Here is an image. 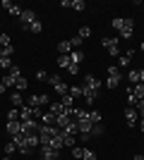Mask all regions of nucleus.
<instances>
[{
    "label": "nucleus",
    "mask_w": 144,
    "mask_h": 160,
    "mask_svg": "<svg viewBox=\"0 0 144 160\" xmlns=\"http://www.w3.org/2000/svg\"><path fill=\"white\" fill-rule=\"evenodd\" d=\"M123 69H120V67L118 65H110L108 67V79H106V86L108 88H118L120 86V81H123Z\"/></svg>",
    "instance_id": "nucleus-1"
},
{
    "label": "nucleus",
    "mask_w": 144,
    "mask_h": 160,
    "mask_svg": "<svg viewBox=\"0 0 144 160\" xmlns=\"http://www.w3.org/2000/svg\"><path fill=\"white\" fill-rule=\"evenodd\" d=\"M39 19V17H36V12L34 10H22V14H19V29H24V31H27L29 27H31V24H34V22Z\"/></svg>",
    "instance_id": "nucleus-2"
},
{
    "label": "nucleus",
    "mask_w": 144,
    "mask_h": 160,
    "mask_svg": "<svg viewBox=\"0 0 144 160\" xmlns=\"http://www.w3.org/2000/svg\"><path fill=\"white\" fill-rule=\"evenodd\" d=\"M48 84H53L55 93H60V96H65V93L70 91V86L60 79V74H51V77H48Z\"/></svg>",
    "instance_id": "nucleus-3"
},
{
    "label": "nucleus",
    "mask_w": 144,
    "mask_h": 160,
    "mask_svg": "<svg viewBox=\"0 0 144 160\" xmlns=\"http://www.w3.org/2000/svg\"><path fill=\"white\" fill-rule=\"evenodd\" d=\"M46 103H51V96H46V93H31L27 98V103L24 105H31V108H41V105H46Z\"/></svg>",
    "instance_id": "nucleus-4"
},
{
    "label": "nucleus",
    "mask_w": 144,
    "mask_h": 160,
    "mask_svg": "<svg viewBox=\"0 0 144 160\" xmlns=\"http://www.w3.org/2000/svg\"><path fill=\"white\" fill-rule=\"evenodd\" d=\"M101 43H103V48H106L110 55H120V38H118V36L115 38H108V36H106Z\"/></svg>",
    "instance_id": "nucleus-5"
},
{
    "label": "nucleus",
    "mask_w": 144,
    "mask_h": 160,
    "mask_svg": "<svg viewBox=\"0 0 144 160\" xmlns=\"http://www.w3.org/2000/svg\"><path fill=\"white\" fill-rule=\"evenodd\" d=\"M135 33V22L130 17H123V29H120V38H132Z\"/></svg>",
    "instance_id": "nucleus-6"
},
{
    "label": "nucleus",
    "mask_w": 144,
    "mask_h": 160,
    "mask_svg": "<svg viewBox=\"0 0 144 160\" xmlns=\"http://www.w3.org/2000/svg\"><path fill=\"white\" fill-rule=\"evenodd\" d=\"M39 153H41V160H58L60 158V151H55L51 146H39Z\"/></svg>",
    "instance_id": "nucleus-7"
},
{
    "label": "nucleus",
    "mask_w": 144,
    "mask_h": 160,
    "mask_svg": "<svg viewBox=\"0 0 144 160\" xmlns=\"http://www.w3.org/2000/svg\"><path fill=\"white\" fill-rule=\"evenodd\" d=\"M125 120H127V124L130 127H135V124H139V112H137V108H125Z\"/></svg>",
    "instance_id": "nucleus-8"
},
{
    "label": "nucleus",
    "mask_w": 144,
    "mask_h": 160,
    "mask_svg": "<svg viewBox=\"0 0 144 160\" xmlns=\"http://www.w3.org/2000/svg\"><path fill=\"white\" fill-rule=\"evenodd\" d=\"M19 120H36V110L31 105H22L19 108Z\"/></svg>",
    "instance_id": "nucleus-9"
},
{
    "label": "nucleus",
    "mask_w": 144,
    "mask_h": 160,
    "mask_svg": "<svg viewBox=\"0 0 144 160\" xmlns=\"http://www.w3.org/2000/svg\"><path fill=\"white\" fill-rule=\"evenodd\" d=\"M3 7H5L12 17H17V19H19V14H22V7H19V5H14V2H10V0H3Z\"/></svg>",
    "instance_id": "nucleus-10"
},
{
    "label": "nucleus",
    "mask_w": 144,
    "mask_h": 160,
    "mask_svg": "<svg viewBox=\"0 0 144 160\" xmlns=\"http://www.w3.org/2000/svg\"><path fill=\"white\" fill-rule=\"evenodd\" d=\"M84 88V103H94L96 98H99V91H96V88H89V86H82Z\"/></svg>",
    "instance_id": "nucleus-11"
},
{
    "label": "nucleus",
    "mask_w": 144,
    "mask_h": 160,
    "mask_svg": "<svg viewBox=\"0 0 144 160\" xmlns=\"http://www.w3.org/2000/svg\"><path fill=\"white\" fill-rule=\"evenodd\" d=\"M84 86H89V88H96V91H99V88H101L103 84H101L99 79H96L94 74H87V77H84Z\"/></svg>",
    "instance_id": "nucleus-12"
},
{
    "label": "nucleus",
    "mask_w": 144,
    "mask_h": 160,
    "mask_svg": "<svg viewBox=\"0 0 144 160\" xmlns=\"http://www.w3.org/2000/svg\"><path fill=\"white\" fill-rule=\"evenodd\" d=\"M132 55H135V50H127V53H123L120 58H118V67H130Z\"/></svg>",
    "instance_id": "nucleus-13"
},
{
    "label": "nucleus",
    "mask_w": 144,
    "mask_h": 160,
    "mask_svg": "<svg viewBox=\"0 0 144 160\" xmlns=\"http://www.w3.org/2000/svg\"><path fill=\"white\" fill-rule=\"evenodd\" d=\"M60 132H62V141H65V146L75 148V143H77V136H75V134H70L67 129H60Z\"/></svg>",
    "instance_id": "nucleus-14"
},
{
    "label": "nucleus",
    "mask_w": 144,
    "mask_h": 160,
    "mask_svg": "<svg viewBox=\"0 0 144 160\" xmlns=\"http://www.w3.org/2000/svg\"><path fill=\"white\" fill-rule=\"evenodd\" d=\"M125 77H127V81H130L132 86H135V84H142V77H139V69H127V74H125Z\"/></svg>",
    "instance_id": "nucleus-15"
},
{
    "label": "nucleus",
    "mask_w": 144,
    "mask_h": 160,
    "mask_svg": "<svg viewBox=\"0 0 144 160\" xmlns=\"http://www.w3.org/2000/svg\"><path fill=\"white\" fill-rule=\"evenodd\" d=\"M55 48H58V55H70L72 53V43H70V41H60Z\"/></svg>",
    "instance_id": "nucleus-16"
},
{
    "label": "nucleus",
    "mask_w": 144,
    "mask_h": 160,
    "mask_svg": "<svg viewBox=\"0 0 144 160\" xmlns=\"http://www.w3.org/2000/svg\"><path fill=\"white\" fill-rule=\"evenodd\" d=\"M10 103H12L14 108H22V105H24V98H22V91H12V93H10Z\"/></svg>",
    "instance_id": "nucleus-17"
},
{
    "label": "nucleus",
    "mask_w": 144,
    "mask_h": 160,
    "mask_svg": "<svg viewBox=\"0 0 144 160\" xmlns=\"http://www.w3.org/2000/svg\"><path fill=\"white\" fill-rule=\"evenodd\" d=\"M7 134L10 136H14V134H22V122H7Z\"/></svg>",
    "instance_id": "nucleus-18"
},
{
    "label": "nucleus",
    "mask_w": 144,
    "mask_h": 160,
    "mask_svg": "<svg viewBox=\"0 0 144 160\" xmlns=\"http://www.w3.org/2000/svg\"><path fill=\"white\" fill-rule=\"evenodd\" d=\"M130 93L135 96V98H139V100H144V84H135V86L130 88Z\"/></svg>",
    "instance_id": "nucleus-19"
},
{
    "label": "nucleus",
    "mask_w": 144,
    "mask_h": 160,
    "mask_svg": "<svg viewBox=\"0 0 144 160\" xmlns=\"http://www.w3.org/2000/svg\"><path fill=\"white\" fill-rule=\"evenodd\" d=\"M70 60H72V65H79V62L84 60V50L79 48V50H72L70 53Z\"/></svg>",
    "instance_id": "nucleus-20"
},
{
    "label": "nucleus",
    "mask_w": 144,
    "mask_h": 160,
    "mask_svg": "<svg viewBox=\"0 0 144 160\" xmlns=\"http://www.w3.org/2000/svg\"><path fill=\"white\" fill-rule=\"evenodd\" d=\"M70 65H72V60H70V55H58V67H62V69H67Z\"/></svg>",
    "instance_id": "nucleus-21"
},
{
    "label": "nucleus",
    "mask_w": 144,
    "mask_h": 160,
    "mask_svg": "<svg viewBox=\"0 0 144 160\" xmlns=\"http://www.w3.org/2000/svg\"><path fill=\"white\" fill-rule=\"evenodd\" d=\"M41 124H55V115L51 112V110L41 115Z\"/></svg>",
    "instance_id": "nucleus-22"
},
{
    "label": "nucleus",
    "mask_w": 144,
    "mask_h": 160,
    "mask_svg": "<svg viewBox=\"0 0 144 160\" xmlns=\"http://www.w3.org/2000/svg\"><path fill=\"white\" fill-rule=\"evenodd\" d=\"M67 93L72 96V98H82V96H84V88H82V86H70Z\"/></svg>",
    "instance_id": "nucleus-23"
},
{
    "label": "nucleus",
    "mask_w": 144,
    "mask_h": 160,
    "mask_svg": "<svg viewBox=\"0 0 144 160\" xmlns=\"http://www.w3.org/2000/svg\"><path fill=\"white\" fill-rule=\"evenodd\" d=\"M0 81L5 84V88H14V81H17V79H14L12 74H5V77H3V79H0Z\"/></svg>",
    "instance_id": "nucleus-24"
},
{
    "label": "nucleus",
    "mask_w": 144,
    "mask_h": 160,
    "mask_svg": "<svg viewBox=\"0 0 144 160\" xmlns=\"http://www.w3.org/2000/svg\"><path fill=\"white\" fill-rule=\"evenodd\" d=\"M27 86H29V81L24 79V77H19V79L14 81V91H24V88H27Z\"/></svg>",
    "instance_id": "nucleus-25"
},
{
    "label": "nucleus",
    "mask_w": 144,
    "mask_h": 160,
    "mask_svg": "<svg viewBox=\"0 0 144 160\" xmlns=\"http://www.w3.org/2000/svg\"><path fill=\"white\" fill-rule=\"evenodd\" d=\"M17 120H19V108H12L7 112V122H17Z\"/></svg>",
    "instance_id": "nucleus-26"
},
{
    "label": "nucleus",
    "mask_w": 144,
    "mask_h": 160,
    "mask_svg": "<svg viewBox=\"0 0 144 160\" xmlns=\"http://www.w3.org/2000/svg\"><path fill=\"white\" fill-rule=\"evenodd\" d=\"M60 103H62V105H65V108H72V103H75V98H72V96H70V93H65V96H60Z\"/></svg>",
    "instance_id": "nucleus-27"
},
{
    "label": "nucleus",
    "mask_w": 144,
    "mask_h": 160,
    "mask_svg": "<svg viewBox=\"0 0 144 160\" xmlns=\"http://www.w3.org/2000/svg\"><path fill=\"white\" fill-rule=\"evenodd\" d=\"M27 31H31V33H41V31H43V24H41V22H39V19H36L34 24H31V27L27 29Z\"/></svg>",
    "instance_id": "nucleus-28"
},
{
    "label": "nucleus",
    "mask_w": 144,
    "mask_h": 160,
    "mask_svg": "<svg viewBox=\"0 0 144 160\" xmlns=\"http://www.w3.org/2000/svg\"><path fill=\"white\" fill-rule=\"evenodd\" d=\"M127 103H130V108H137L139 103H142V100H139V98H135V96L130 93V88H127Z\"/></svg>",
    "instance_id": "nucleus-29"
},
{
    "label": "nucleus",
    "mask_w": 144,
    "mask_h": 160,
    "mask_svg": "<svg viewBox=\"0 0 144 160\" xmlns=\"http://www.w3.org/2000/svg\"><path fill=\"white\" fill-rule=\"evenodd\" d=\"M89 120L94 122V124H99V122H101V112H99V110H89Z\"/></svg>",
    "instance_id": "nucleus-30"
},
{
    "label": "nucleus",
    "mask_w": 144,
    "mask_h": 160,
    "mask_svg": "<svg viewBox=\"0 0 144 160\" xmlns=\"http://www.w3.org/2000/svg\"><path fill=\"white\" fill-rule=\"evenodd\" d=\"M77 36H79V38H89V36H91V27H82V29H79V33H77Z\"/></svg>",
    "instance_id": "nucleus-31"
},
{
    "label": "nucleus",
    "mask_w": 144,
    "mask_h": 160,
    "mask_svg": "<svg viewBox=\"0 0 144 160\" xmlns=\"http://www.w3.org/2000/svg\"><path fill=\"white\" fill-rule=\"evenodd\" d=\"M72 158H77V160H84V148L75 146V148H72Z\"/></svg>",
    "instance_id": "nucleus-32"
},
{
    "label": "nucleus",
    "mask_w": 144,
    "mask_h": 160,
    "mask_svg": "<svg viewBox=\"0 0 144 160\" xmlns=\"http://www.w3.org/2000/svg\"><path fill=\"white\" fill-rule=\"evenodd\" d=\"M84 7H87V5H84V0H72V10H75V12H82Z\"/></svg>",
    "instance_id": "nucleus-33"
},
{
    "label": "nucleus",
    "mask_w": 144,
    "mask_h": 160,
    "mask_svg": "<svg viewBox=\"0 0 144 160\" xmlns=\"http://www.w3.org/2000/svg\"><path fill=\"white\" fill-rule=\"evenodd\" d=\"M14 151H17V146H14V141H7V143H5V155H12Z\"/></svg>",
    "instance_id": "nucleus-34"
},
{
    "label": "nucleus",
    "mask_w": 144,
    "mask_h": 160,
    "mask_svg": "<svg viewBox=\"0 0 144 160\" xmlns=\"http://www.w3.org/2000/svg\"><path fill=\"white\" fill-rule=\"evenodd\" d=\"M103 132H106V129H103V124H101V122H99V124H94V127H91V134H94V136H101Z\"/></svg>",
    "instance_id": "nucleus-35"
},
{
    "label": "nucleus",
    "mask_w": 144,
    "mask_h": 160,
    "mask_svg": "<svg viewBox=\"0 0 144 160\" xmlns=\"http://www.w3.org/2000/svg\"><path fill=\"white\" fill-rule=\"evenodd\" d=\"M110 27L115 29V31H120V29H123V17H115V19L110 22Z\"/></svg>",
    "instance_id": "nucleus-36"
},
{
    "label": "nucleus",
    "mask_w": 144,
    "mask_h": 160,
    "mask_svg": "<svg viewBox=\"0 0 144 160\" xmlns=\"http://www.w3.org/2000/svg\"><path fill=\"white\" fill-rule=\"evenodd\" d=\"M5 46H12V43H10V36H7V33H0V48H5Z\"/></svg>",
    "instance_id": "nucleus-37"
},
{
    "label": "nucleus",
    "mask_w": 144,
    "mask_h": 160,
    "mask_svg": "<svg viewBox=\"0 0 144 160\" xmlns=\"http://www.w3.org/2000/svg\"><path fill=\"white\" fill-rule=\"evenodd\" d=\"M70 43H72V50H79V46H82V38H79V36H75V38H70Z\"/></svg>",
    "instance_id": "nucleus-38"
},
{
    "label": "nucleus",
    "mask_w": 144,
    "mask_h": 160,
    "mask_svg": "<svg viewBox=\"0 0 144 160\" xmlns=\"http://www.w3.org/2000/svg\"><path fill=\"white\" fill-rule=\"evenodd\" d=\"M0 67H3V69H10V67H12V60H10V58H0Z\"/></svg>",
    "instance_id": "nucleus-39"
},
{
    "label": "nucleus",
    "mask_w": 144,
    "mask_h": 160,
    "mask_svg": "<svg viewBox=\"0 0 144 160\" xmlns=\"http://www.w3.org/2000/svg\"><path fill=\"white\" fill-rule=\"evenodd\" d=\"M36 79L39 81H48V72L46 69H39V72H36Z\"/></svg>",
    "instance_id": "nucleus-40"
},
{
    "label": "nucleus",
    "mask_w": 144,
    "mask_h": 160,
    "mask_svg": "<svg viewBox=\"0 0 144 160\" xmlns=\"http://www.w3.org/2000/svg\"><path fill=\"white\" fill-rule=\"evenodd\" d=\"M84 160H96V153L91 148H84Z\"/></svg>",
    "instance_id": "nucleus-41"
},
{
    "label": "nucleus",
    "mask_w": 144,
    "mask_h": 160,
    "mask_svg": "<svg viewBox=\"0 0 144 160\" xmlns=\"http://www.w3.org/2000/svg\"><path fill=\"white\" fill-rule=\"evenodd\" d=\"M67 72H70V74H77V72H79V65H70Z\"/></svg>",
    "instance_id": "nucleus-42"
},
{
    "label": "nucleus",
    "mask_w": 144,
    "mask_h": 160,
    "mask_svg": "<svg viewBox=\"0 0 144 160\" xmlns=\"http://www.w3.org/2000/svg\"><path fill=\"white\" fill-rule=\"evenodd\" d=\"M139 132H144V117H139Z\"/></svg>",
    "instance_id": "nucleus-43"
},
{
    "label": "nucleus",
    "mask_w": 144,
    "mask_h": 160,
    "mask_svg": "<svg viewBox=\"0 0 144 160\" xmlns=\"http://www.w3.org/2000/svg\"><path fill=\"white\" fill-rule=\"evenodd\" d=\"M5 91H7V88H5V84H3V81H0V96L5 93Z\"/></svg>",
    "instance_id": "nucleus-44"
},
{
    "label": "nucleus",
    "mask_w": 144,
    "mask_h": 160,
    "mask_svg": "<svg viewBox=\"0 0 144 160\" xmlns=\"http://www.w3.org/2000/svg\"><path fill=\"white\" fill-rule=\"evenodd\" d=\"M139 77H142V84H144V67L139 69Z\"/></svg>",
    "instance_id": "nucleus-45"
},
{
    "label": "nucleus",
    "mask_w": 144,
    "mask_h": 160,
    "mask_svg": "<svg viewBox=\"0 0 144 160\" xmlns=\"http://www.w3.org/2000/svg\"><path fill=\"white\" fill-rule=\"evenodd\" d=\"M132 160H144V155H135V158H132Z\"/></svg>",
    "instance_id": "nucleus-46"
},
{
    "label": "nucleus",
    "mask_w": 144,
    "mask_h": 160,
    "mask_svg": "<svg viewBox=\"0 0 144 160\" xmlns=\"http://www.w3.org/2000/svg\"><path fill=\"white\" fill-rule=\"evenodd\" d=\"M139 50H142V53H144V43H139Z\"/></svg>",
    "instance_id": "nucleus-47"
},
{
    "label": "nucleus",
    "mask_w": 144,
    "mask_h": 160,
    "mask_svg": "<svg viewBox=\"0 0 144 160\" xmlns=\"http://www.w3.org/2000/svg\"><path fill=\"white\" fill-rule=\"evenodd\" d=\"M0 160H12V158H10V155H5V158H0Z\"/></svg>",
    "instance_id": "nucleus-48"
}]
</instances>
